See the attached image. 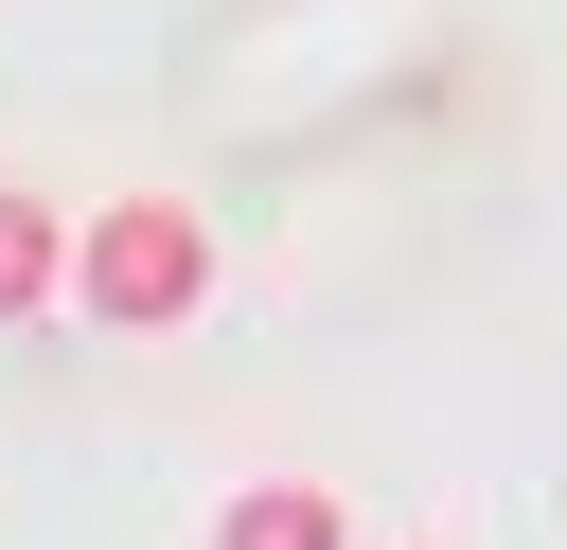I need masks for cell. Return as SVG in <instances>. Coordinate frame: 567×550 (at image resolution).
<instances>
[{"instance_id":"obj_2","label":"cell","mask_w":567,"mask_h":550,"mask_svg":"<svg viewBox=\"0 0 567 550\" xmlns=\"http://www.w3.org/2000/svg\"><path fill=\"white\" fill-rule=\"evenodd\" d=\"M213 550H354V515H337L319 479H248V497L213 515Z\"/></svg>"},{"instance_id":"obj_3","label":"cell","mask_w":567,"mask_h":550,"mask_svg":"<svg viewBox=\"0 0 567 550\" xmlns=\"http://www.w3.org/2000/svg\"><path fill=\"white\" fill-rule=\"evenodd\" d=\"M53 284H71V231H53L35 195H0V319H35Z\"/></svg>"},{"instance_id":"obj_1","label":"cell","mask_w":567,"mask_h":550,"mask_svg":"<svg viewBox=\"0 0 567 550\" xmlns=\"http://www.w3.org/2000/svg\"><path fill=\"white\" fill-rule=\"evenodd\" d=\"M71 302H89L106 337H177V319L213 302V231H195L177 195H124V213L71 231Z\"/></svg>"}]
</instances>
